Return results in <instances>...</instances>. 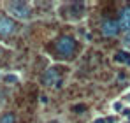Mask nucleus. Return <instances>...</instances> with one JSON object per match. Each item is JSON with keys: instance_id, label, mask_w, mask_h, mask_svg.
Masks as SVG:
<instances>
[{"instance_id": "3", "label": "nucleus", "mask_w": 130, "mask_h": 123, "mask_svg": "<svg viewBox=\"0 0 130 123\" xmlns=\"http://www.w3.org/2000/svg\"><path fill=\"white\" fill-rule=\"evenodd\" d=\"M16 23L11 20V18H7V16H0V35L2 37H9V35H12L14 32H16Z\"/></svg>"}, {"instance_id": "7", "label": "nucleus", "mask_w": 130, "mask_h": 123, "mask_svg": "<svg viewBox=\"0 0 130 123\" xmlns=\"http://www.w3.org/2000/svg\"><path fill=\"white\" fill-rule=\"evenodd\" d=\"M114 62H118V63H125V65H130V51H118L116 55H114Z\"/></svg>"}, {"instance_id": "10", "label": "nucleus", "mask_w": 130, "mask_h": 123, "mask_svg": "<svg viewBox=\"0 0 130 123\" xmlns=\"http://www.w3.org/2000/svg\"><path fill=\"white\" fill-rule=\"evenodd\" d=\"M111 109H112L114 113H123L125 107H123V102H121V100H118V102H114L112 105H111Z\"/></svg>"}, {"instance_id": "2", "label": "nucleus", "mask_w": 130, "mask_h": 123, "mask_svg": "<svg viewBox=\"0 0 130 123\" xmlns=\"http://www.w3.org/2000/svg\"><path fill=\"white\" fill-rule=\"evenodd\" d=\"M74 48H76V41H74L72 37H69V35H63V37H60V39L56 41V51H58L60 55H63V56L72 55Z\"/></svg>"}, {"instance_id": "11", "label": "nucleus", "mask_w": 130, "mask_h": 123, "mask_svg": "<svg viewBox=\"0 0 130 123\" xmlns=\"http://www.w3.org/2000/svg\"><path fill=\"white\" fill-rule=\"evenodd\" d=\"M123 42L130 46V34H125V39H123Z\"/></svg>"}, {"instance_id": "8", "label": "nucleus", "mask_w": 130, "mask_h": 123, "mask_svg": "<svg viewBox=\"0 0 130 123\" xmlns=\"http://www.w3.org/2000/svg\"><path fill=\"white\" fill-rule=\"evenodd\" d=\"M4 81L7 83V84H16V83L20 81V76L18 74H5L4 76Z\"/></svg>"}, {"instance_id": "12", "label": "nucleus", "mask_w": 130, "mask_h": 123, "mask_svg": "<svg viewBox=\"0 0 130 123\" xmlns=\"http://www.w3.org/2000/svg\"><path fill=\"white\" fill-rule=\"evenodd\" d=\"M41 104H47V97H46V95L41 97Z\"/></svg>"}, {"instance_id": "5", "label": "nucleus", "mask_w": 130, "mask_h": 123, "mask_svg": "<svg viewBox=\"0 0 130 123\" xmlns=\"http://www.w3.org/2000/svg\"><path fill=\"white\" fill-rule=\"evenodd\" d=\"M44 84H46V86H55V88H60V86H62V79H58L56 69L46 70V74H44Z\"/></svg>"}, {"instance_id": "1", "label": "nucleus", "mask_w": 130, "mask_h": 123, "mask_svg": "<svg viewBox=\"0 0 130 123\" xmlns=\"http://www.w3.org/2000/svg\"><path fill=\"white\" fill-rule=\"evenodd\" d=\"M7 11L16 18V20H21V21H28L32 18V7L26 4V2H9L7 4Z\"/></svg>"}, {"instance_id": "6", "label": "nucleus", "mask_w": 130, "mask_h": 123, "mask_svg": "<svg viewBox=\"0 0 130 123\" xmlns=\"http://www.w3.org/2000/svg\"><path fill=\"white\" fill-rule=\"evenodd\" d=\"M118 25H120V30H123L125 34H130V7H123L121 9Z\"/></svg>"}, {"instance_id": "13", "label": "nucleus", "mask_w": 130, "mask_h": 123, "mask_svg": "<svg viewBox=\"0 0 130 123\" xmlns=\"http://www.w3.org/2000/svg\"><path fill=\"white\" fill-rule=\"evenodd\" d=\"M95 123H107V121H106V120H97Z\"/></svg>"}, {"instance_id": "4", "label": "nucleus", "mask_w": 130, "mask_h": 123, "mask_svg": "<svg viewBox=\"0 0 130 123\" xmlns=\"http://www.w3.org/2000/svg\"><path fill=\"white\" fill-rule=\"evenodd\" d=\"M100 30H102V34L106 37H116L118 32H120V25H118V21H114V20H106L102 23Z\"/></svg>"}, {"instance_id": "9", "label": "nucleus", "mask_w": 130, "mask_h": 123, "mask_svg": "<svg viewBox=\"0 0 130 123\" xmlns=\"http://www.w3.org/2000/svg\"><path fill=\"white\" fill-rule=\"evenodd\" d=\"M14 121H16V118H14L12 113H5V114H2V118H0V123H14Z\"/></svg>"}]
</instances>
